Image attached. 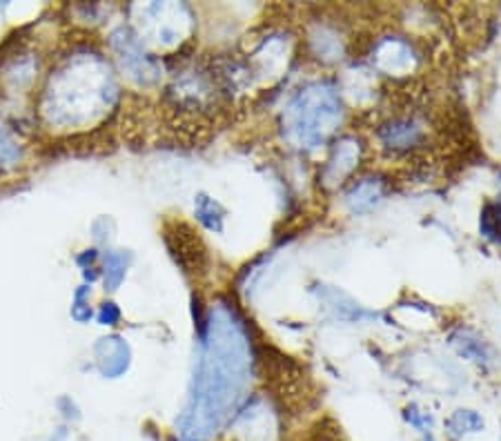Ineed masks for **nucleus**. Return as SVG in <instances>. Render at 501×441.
Instances as JSON below:
<instances>
[{"mask_svg": "<svg viewBox=\"0 0 501 441\" xmlns=\"http://www.w3.org/2000/svg\"><path fill=\"white\" fill-rule=\"evenodd\" d=\"M484 429V421H481L480 415L471 411H459L450 417L448 421V435L453 437H462L466 433H477V430Z\"/></svg>", "mask_w": 501, "mask_h": 441, "instance_id": "1", "label": "nucleus"}, {"mask_svg": "<svg viewBox=\"0 0 501 441\" xmlns=\"http://www.w3.org/2000/svg\"><path fill=\"white\" fill-rule=\"evenodd\" d=\"M198 219H201L210 229H221L223 210H221L214 201L201 196V199H198Z\"/></svg>", "mask_w": 501, "mask_h": 441, "instance_id": "2", "label": "nucleus"}, {"mask_svg": "<svg viewBox=\"0 0 501 441\" xmlns=\"http://www.w3.org/2000/svg\"><path fill=\"white\" fill-rule=\"evenodd\" d=\"M116 319H119V310H116L112 304H107L105 308H103V312H101V321L103 323H110V326H114Z\"/></svg>", "mask_w": 501, "mask_h": 441, "instance_id": "3", "label": "nucleus"}]
</instances>
